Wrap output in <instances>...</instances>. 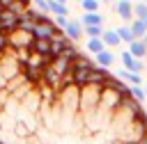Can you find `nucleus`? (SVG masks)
Here are the masks:
<instances>
[{
    "instance_id": "nucleus-13",
    "label": "nucleus",
    "mask_w": 147,
    "mask_h": 144,
    "mask_svg": "<svg viewBox=\"0 0 147 144\" xmlns=\"http://www.w3.org/2000/svg\"><path fill=\"white\" fill-rule=\"evenodd\" d=\"M85 50H87L90 55H94V57H96L99 53H103V50H106V43H103L101 39H87V41H85Z\"/></svg>"
},
{
    "instance_id": "nucleus-7",
    "label": "nucleus",
    "mask_w": 147,
    "mask_h": 144,
    "mask_svg": "<svg viewBox=\"0 0 147 144\" xmlns=\"http://www.w3.org/2000/svg\"><path fill=\"white\" fill-rule=\"evenodd\" d=\"M69 5L64 0H51V16L55 18H69Z\"/></svg>"
},
{
    "instance_id": "nucleus-23",
    "label": "nucleus",
    "mask_w": 147,
    "mask_h": 144,
    "mask_svg": "<svg viewBox=\"0 0 147 144\" xmlns=\"http://www.w3.org/2000/svg\"><path fill=\"white\" fill-rule=\"evenodd\" d=\"M145 64H147V59H145Z\"/></svg>"
},
{
    "instance_id": "nucleus-10",
    "label": "nucleus",
    "mask_w": 147,
    "mask_h": 144,
    "mask_svg": "<svg viewBox=\"0 0 147 144\" xmlns=\"http://www.w3.org/2000/svg\"><path fill=\"white\" fill-rule=\"evenodd\" d=\"M94 62H96V66H99V69H108V71H110V66L115 64V53L106 48L103 53H99V55L94 57Z\"/></svg>"
},
{
    "instance_id": "nucleus-17",
    "label": "nucleus",
    "mask_w": 147,
    "mask_h": 144,
    "mask_svg": "<svg viewBox=\"0 0 147 144\" xmlns=\"http://www.w3.org/2000/svg\"><path fill=\"white\" fill-rule=\"evenodd\" d=\"M131 98H133L138 105H142V103L147 101V91H145V87H131Z\"/></svg>"
},
{
    "instance_id": "nucleus-24",
    "label": "nucleus",
    "mask_w": 147,
    "mask_h": 144,
    "mask_svg": "<svg viewBox=\"0 0 147 144\" xmlns=\"http://www.w3.org/2000/svg\"><path fill=\"white\" fill-rule=\"evenodd\" d=\"M145 91H147V87H145Z\"/></svg>"
},
{
    "instance_id": "nucleus-18",
    "label": "nucleus",
    "mask_w": 147,
    "mask_h": 144,
    "mask_svg": "<svg viewBox=\"0 0 147 144\" xmlns=\"http://www.w3.org/2000/svg\"><path fill=\"white\" fill-rule=\"evenodd\" d=\"M133 18L147 21V2H133Z\"/></svg>"
},
{
    "instance_id": "nucleus-20",
    "label": "nucleus",
    "mask_w": 147,
    "mask_h": 144,
    "mask_svg": "<svg viewBox=\"0 0 147 144\" xmlns=\"http://www.w3.org/2000/svg\"><path fill=\"white\" fill-rule=\"evenodd\" d=\"M138 144H147V137H145V139H140V142H138Z\"/></svg>"
},
{
    "instance_id": "nucleus-5",
    "label": "nucleus",
    "mask_w": 147,
    "mask_h": 144,
    "mask_svg": "<svg viewBox=\"0 0 147 144\" xmlns=\"http://www.w3.org/2000/svg\"><path fill=\"white\" fill-rule=\"evenodd\" d=\"M64 37H67L71 43L80 41V39H83V23L76 21V18H69V23H67V27H64Z\"/></svg>"
},
{
    "instance_id": "nucleus-9",
    "label": "nucleus",
    "mask_w": 147,
    "mask_h": 144,
    "mask_svg": "<svg viewBox=\"0 0 147 144\" xmlns=\"http://www.w3.org/2000/svg\"><path fill=\"white\" fill-rule=\"evenodd\" d=\"M126 50H129L136 59H140V62H145V59H147V46L142 43V39H136L133 43H129V46H126Z\"/></svg>"
},
{
    "instance_id": "nucleus-14",
    "label": "nucleus",
    "mask_w": 147,
    "mask_h": 144,
    "mask_svg": "<svg viewBox=\"0 0 147 144\" xmlns=\"http://www.w3.org/2000/svg\"><path fill=\"white\" fill-rule=\"evenodd\" d=\"M129 27H131V32H133V37H136V39H145V34H147L145 21H140V18H133V21L129 23Z\"/></svg>"
},
{
    "instance_id": "nucleus-4",
    "label": "nucleus",
    "mask_w": 147,
    "mask_h": 144,
    "mask_svg": "<svg viewBox=\"0 0 147 144\" xmlns=\"http://www.w3.org/2000/svg\"><path fill=\"white\" fill-rule=\"evenodd\" d=\"M113 9L124 21V25H129L133 21V2L131 0H117V2H113Z\"/></svg>"
},
{
    "instance_id": "nucleus-21",
    "label": "nucleus",
    "mask_w": 147,
    "mask_h": 144,
    "mask_svg": "<svg viewBox=\"0 0 147 144\" xmlns=\"http://www.w3.org/2000/svg\"><path fill=\"white\" fill-rule=\"evenodd\" d=\"M145 87H147V78H145Z\"/></svg>"
},
{
    "instance_id": "nucleus-6",
    "label": "nucleus",
    "mask_w": 147,
    "mask_h": 144,
    "mask_svg": "<svg viewBox=\"0 0 147 144\" xmlns=\"http://www.w3.org/2000/svg\"><path fill=\"white\" fill-rule=\"evenodd\" d=\"M71 41L64 37V34H60V37H55V39H51V53H48V57L51 59H57V57H62V53L67 50V46H69Z\"/></svg>"
},
{
    "instance_id": "nucleus-15",
    "label": "nucleus",
    "mask_w": 147,
    "mask_h": 144,
    "mask_svg": "<svg viewBox=\"0 0 147 144\" xmlns=\"http://www.w3.org/2000/svg\"><path fill=\"white\" fill-rule=\"evenodd\" d=\"M78 5L83 9V14H99L101 11V2L99 0H80Z\"/></svg>"
},
{
    "instance_id": "nucleus-3",
    "label": "nucleus",
    "mask_w": 147,
    "mask_h": 144,
    "mask_svg": "<svg viewBox=\"0 0 147 144\" xmlns=\"http://www.w3.org/2000/svg\"><path fill=\"white\" fill-rule=\"evenodd\" d=\"M9 37V48L11 50H21V48H28V50H32V34H28V32H23V30H16V32H11V34H7Z\"/></svg>"
},
{
    "instance_id": "nucleus-16",
    "label": "nucleus",
    "mask_w": 147,
    "mask_h": 144,
    "mask_svg": "<svg viewBox=\"0 0 147 144\" xmlns=\"http://www.w3.org/2000/svg\"><path fill=\"white\" fill-rule=\"evenodd\" d=\"M32 7L44 14V16H51V0H32Z\"/></svg>"
},
{
    "instance_id": "nucleus-19",
    "label": "nucleus",
    "mask_w": 147,
    "mask_h": 144,
    "mask_svg": "<svg viewBox=\"0 0 147 144\" xmlns=\"http://www.w3.org/2000/svg\"><path fill=\"white\" fill-rule=\"evenodd\" d=\"M5 53H9V37H7L5 32H0V57H2Z\"/></svg>"
},
{
    "instance_id": "nucleus-12",
    "label": "nucleus",
    "mask_w": 147,
    "mask_h": 144,
    "mask_svg": "<svg viewBox=\"0 0 147 144\" xmlns=\"http://www.w3.org/2000/svg\"><path fill=\"white\" fill-rule=\"evenodd\" d=\"M115 32H117L119 41H122V43H126V46L136 41V37H133V32H131V27H129V25H117V27H115Z\"/></svg>"
},
{
    "instance_id": "nucleus-2",
    "label": "nucleus",
    "mask_w": 147,
    "mask_h": 144,
    "mask_svg": "<svg viewBox=\"0 0 147 144\" xmlns=\"http://www.w3.org/2000/svg\"><path fill=\"white\" fill-rule=\"evenodd\" d=\"M119 62H122V69H126L129 73H140V75H142V71L147 69V64H145V62H140V59H136L126 48H122V50H119Z\"/></svg>"
},
{
    "instance_id": "nucleus-1",
    "label": "nucleus",
    "mask_w": 147,
    "mask_h": 144,
    "mask_svg": "<svg viewBox=\"0 0 147 144\" xmlns=\"http://www.w3.org/2000/svg\"><path fill=\"white\" fill-rule=\"evenodd\" d=\"M101 89L103 87H94V85H87L80 89V112H94L99 107V101H101Z\"/></svg>"
},
{
    "instance_id": "nucleus-11",
    "label": "nucleus",
    "mask_w": 147,
    "mask_h": 144,
    "mask_svg": "<svg viewBox=\"0 0 147 144\" xmlns=\"http://www.w3.org/2000/svg\"><path fill=\"white\" fill-rule=\"evenodd\" d=\"M83 27H103V14H83L80 16Z\"/></svg>"
},
{
    "instance_id": "nucleus-22",
    "label": "nucleus",
    "mask_w": 147,
    "mask_h": 144,
    "mask_svg": "<svg viewBox=\"0 0 147 144\" xmlns=\"http://www.w3.org/2000/svg\"><path fill=\"white\" fill-rule=\"evenodd\" d=\"M145 27H147V21H145Z\"/></svg>"
},
{
    "instance_id": "nucleus-8",
    "label": "nucleus",
    "mask_w": 147,
    "mask_h": 144,
    "mask_svg": "<svg viewBox=\"0 0 147 144\" xmlns=\"http://www.w3.org/2000/svg\"><path fill=\"white\" fill-rule=\"evenodd\" d=\"M101 41L106 43V48H108V50H113V48H119V46H122V41H119V37H117L115 27H106V30H103Z\"/></svg>"
}]
</instances>
